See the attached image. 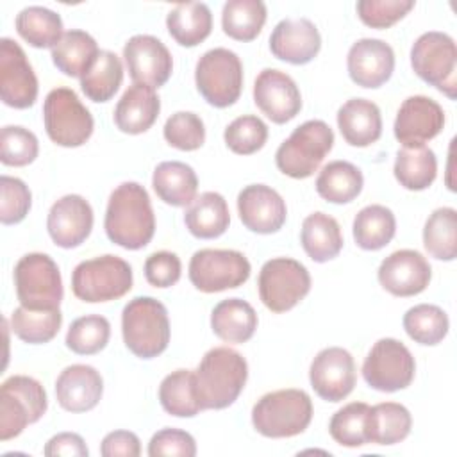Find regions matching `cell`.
<instances>
[{"instance_id":"9c48e42d","label":"cell","mask_w":457,"mask_h":457,"mask_svg":"<svg viewBox=\"0 0 457 457\" xmlns=\"http://www.w3.org/2000/svg\"><path fill=\"white\" fill-rule=\"evenodd\" d=\"M14 287L20 305L32 311L59 309L62 300L59 266L46 253L32 252L16 262Z\"/></svg>"},{"instance_id":"f546056e","label":"cell","mask_w":457,"mask_h":457,"mask_svg":"<svg viewBox=\"0 0 457 457\" xmlns=\"http://www.w3.org/2000/svg\"><path fill=\"white\" fill-rule=\"evenodd\" d=\"M152 186L159 200L173 207H187L198 191L195 170L180 161H164L155 166Z\"/></svg>"},{"instance_id":"db71d44e","label":"cell","mask_w":457,"mask_h":457,"mask_svg":"<svg viewBox=\"0 0 457 457\" xmlns=\"http://www.w3.org/2000/svg\"><path fill=\"white\" fill-rule=\"evenodd\" d=\"M182 273V262L177 253L161 250L154 252L145 261V278L154 287H171L179 282Z\"/></svg>"},{"instance_id":"d6a6232c","label":"cell","mask_w":457,"mask_h":457,"mask_svg":"<svg viewBox=\"0 0 457 457\" xmlns=\"http://www.w3.org/2000/svg\"><path fill=\"white\" fill-rule=\"evenodd\" d=\"M412 427V416L409 409L396 402H382L370 407L366 434L368 443L373 445H396L403 441Z\"/></svg>"},{"instance_id":"ba28073f","label":"cell","mask_w":457,"mask_h":457,"mask_svg":"<svg viewBox=\"0 0 457 457\" xmlns=\"http://www.w3.org/2000/svg\"><path fill=\"white\" fill-rule=\"evenodd\" d=\"M46 136L59 146H82L93 134L95 120L89 109L70 87L52 89L43 102Z\"/></svg>"},{"instance_id":"f6af8a7d","label":"cell","mask_w":457,"mask_h":457,"mask_svg":"<svg viewBox=\"0 0 457 457\" xmlns=\"http://www.w3.org/2000/svg\"><path fill=\"white\" fill-rule=\"evenodd\" d=\"M370 405L364 402H352L334 412L328 423L330 437L346 448H357L368 445L366 421Z\"/></svg>"},{"instance_id":"8fae6325","label":"cell","mask_w":457,"mask_h":457,"mask_svg":"<svg viewBox=\"0 0 457 457\" xmlns=\"http://www.w3.org/2000/svg\"><path fill=\"white\" fill-rule=\"evenodd\" d=\"M195 82L209 105L218 109L234 105L243 91V62L228 48L207 50L196 62Z\"/></svg>"},{"instance_id":"11a10c76","label":"cell","mask_w":457,"mask_h":457,"mask_svg":"<svg viewBox=\"0 0 457 457\" xmlns=\"http://www.w3.org/2000/svg\"><path fill=\"white\" fill-rule=\"evenodd\" d=\"M104 457H137L141 453V441L130 430L109 432L100 445Z\"/></svg>"},{"instance_id":"44dd1931","label":"cell","mask_w":457,"mask_h":457,"mask_svg":"<svg viewBox=\"0 0 457 457\" xmlns=\"http://www.w3.org/2000/svg\"><path fill=\"white\" fill-rule=\"evenodd\" d=\"M237 212L243 225L255 234H275L287 218L284 198L266 184H250L237 195Z\"/></svg>"},{"instance_id":"d590c367","label":"cell","mask_w":457,"mask_h":457,"mask_svg":"<svg viewBox=\"0 0 457 457\" xmlns=\"http://www.w3.org/2000/svg\"><path fill=\"white\" fill-rule=\"evenodd\" d=\"M352 232L359 248L375 252L389 245L395 237L396 218L386 205L371 204L355 214Z\"/></svg>"},{"instance_id":"4316f807","label":"cell","mask_w":457,"mask_h":457,"mask_svg":"<svg viewBox=\"0 0 457 457\" xmlns=\"http://www.w3.org/2000/svg\"><path fill=\"white\" fill-rule=\"evenodd\" d=\"M161 100L155 91L143 84H132L125 89L114 107V123L125 134H143L157 120Z\"/></svg>"},{"instance_id":"3957f363","label":"cell","mask_w":457,"mask_h":457,"mask_svg":"<svg viewBox=\"0 0 457 457\" xmlns=\"http://www.w3.org/2000/svg\"><path fill=\"white\" fill-rule=\"evenodd\" d=\"M125 346L139 359L161 355L170 343V318L166 307L152 296L132 298L121 312Z\"/></svg>"},{"instance_id":"1f68e13d","label":"cell","mask_w":457,"mask_h":457,"mask_svg":"<svg viewBox=\"0 0 457 457\" xmlns=\"http://www.w3.org/2000/svg\"><path fill=\"white\" fill-rule=\"evenodd\" d=\"M170 36L186 48L205 41L212 30V14L204 2H186L175 5L166 16Z\"/></svg>"},{"instance_id":"9f6ffc18","label":"cell","mask_w":457,"mask_h":457,"mask_svg":"<svg viewBox=\"0 0 457 457\" xmlns=\"http://www.w3.org/2000/svg\"><path fill=\"white\" fill-rule=\"evenodd\" d=\"M43 453L46 457H87L89 450L84 443V439L75 432H61L48 439L45 445Z\"/></svg>"},{"instance_id":"ffe728a7","label":"cell","mask_w":457,"mask_h":457,"mask_svg":"<svg viewBox=\"0 0 457 457\" xmlns=\"http://www.w3.org/2000/svg\"><path fill=\"white\" fill-rule=\"evenodd\" d=\"M445 127L443 107L425 96L414 95L402 102L395 118V137L403 146H418L434 139Z\"/></svg>"},{"instance_id":"f1b7e54d","label":"cell","mask_w":457,"mask_h":457,"mask_svg":"<svg viewBox=\"0 0 457 457\" xmlns=\"http://www.w3.org/2000/svg\"><path fill=\"white\" fill-rule=\"evenodd\" d=\"M255 309L241 298L221 300L211 312V328L225 343H246L257 330Z\"/></svg>"},{"instance_id":"7402d4cb","label":"cell","mask_w":457,"mask_h":457,"mask_svg":"<svg viewBox=\"0 0 457 457\" xmlns=\"http://www.w3.org/2000/svg\"><path fill=\"white\" fill-rule=\"evenodd\" d=\"M93 220V209L84 196L64 195L50 207L46 228L57 246L75 248L89 237Z\"/></svg>"},{"instance_id":"74e56055","label":"cell","mask_w":457,"mask_h":457,"mask_svg":"<svg viewBox=\"0 0 457 457\" xmlns=\"http://www.w3.org/2000/svg\"><path fill=\"white\" fill-rule=\"evenodd\" d=\"M100 54L93 36L84 30L71 29L62 34L61 41L52 48V61L59 71L68 77H82Z\"/></svg>"},{"instance_id":"e575fe53","label":"cell","mask_w":457,"mask_h":457,"mask_svg":"<svg viewBox=\"0 0 457 457\" xmlns=\"http://www.w3.org/2000/svg\"><path fill=\"white\" fill-rule=\"evenodd\" d=\"M395 179L409 191H423L432 186L437 175L436 154L425 146H403L395 159Z\"/></svg>"},{"instance_id":"f35d334b","label":"cell","mask_w":457,"mask_h":457,"mask_svg":"<svg viewBox=\"0 0 457 457\" xmlns=\"http://www.w3.org/2000/svg\"><path fill=\"white\" fill-rule=\"evenodd\" d=\"M16 32L34 48H54L62 37L61 16L41 5L21 9L14 20Z\"/></svg>"},{"instance_id":"7dc6e473","label":"cell","mask_w":457,"mask_h":457,"mask_svg":"<svg viewBox=\"0 0 457 457\" xmlns=\"http://www.w3.org/2000/svg\"><path fill=\"white\" fill-rule=\"evenodd\" d=\"M225 145L237 155H252L268 139V125L253 114H245L230 121L223 132Z\"/></svg>"},{"instance_id":"60d3db41","label":"cell","mask_w":457,"mask_h":457,"mask_svg":"<svg viewBox=\"0 0 457 457\" xmlns=\"http://www.w3.org/2000/svg\"><path fill=\"white\" fill-rule=\"evenodd\" d=\"M266 23V4L261 0H228L221 11V29L236 41L255 39Z\"/></svg>"},{"instance_id":"f907efd6","label":"cell","mask_w":457,"mask_h":457,"mask_svg":"<svg viewBox=\"0 0 457 457\" xmlns=\"http://www.w3.org/2000/svg\"><path fill=\"white\" fill-rule=\"evenodd\" d=\"M0 221L4 225H14L25 220L32 205V195L29 186L16 177H0Z\"/></svg>"},{"instance_id":"2e32d148","label":"cell","mask_w":457,"mask_h":457,"mask_svg":"<svg viewBox=\"0 0 457 457\" xmlns=\"http://www.w3.org/2000/svg\"><path fill=\"white\" fill-rule=\"evenodd\" d=\"M0 98L14 109H29L37 98V77L23 48L9 39H0Z\"/></svg>"},{"instance_id":"c3c4849f","label":"cell","mask_w":457,"mask_h":457,"mask_svg":"<svg viewBox=\"0 0 457 457\" xmlns=\"http://www.w3.org/2000/svg\"><path fill=\"white\" fill-rule=\"evenodd\" d=\"M39 143L34 132L20 125H5L0 132V161L5 166H27L36 161Z\"/></svg>"},{"instance_id":"816d5d0a","label":"cell","mask_w":457,"mask_h":457,"mask_svg":"<svg viewBox=\"0 0 457 457\" xmlns=\"http://www.w3.org/2000/svg\"><path fill=\"white\" fill-rule=\"evenodd\" d=\"M414 7L412 0H359L357 14L366 27L389 29Z\"/></svg>"},{"instance_id":"b9f144b4","label":"cell","mask_w":457,"mask_h":457,"mask_svg":"<svg viewBox=\"0 0 457 457\" xmlns=\"http://www.w3.org/2000/svg\"><path fill=\"white\" fill-rule=\"evenodd\" d=\"M423 246L437 261L457 257V211L453 207H439L427 218Z\"/></svg>"},{"instance_id":"603a6c76","label":"cell","mask_w":457,"mask_h":457,"mask_svg":"<svg viewBox=\"0 0 457 457\" xmlns=\"http://www.w3.org/2000/svg\"><path fill=\"white\" fill-rule=\"evenodd\" d=\"M346 68L357 86L375 89L391 79L395 71V52L382 39L362 37L350 46Z\"/></svg>"},{"instance_id":"f5cc1de1","label":"cell","mask_w":457,"mask_h":457,"mask_svg":"<svg viewBox=\"0 0 457 457\" xmlns=\"http://www.w3.org/2000/svg\"><path fill=\"white\" fill-rule=\"evenodd\" d=\"M148 455H179V457H195L196 443L195 437L180 428H161L155 432L148 443Z\"/></svg>"},{"instance_id":"ee69618b","label":"cell","mask_w":457,"mask_h":457,"mask_svg":"<svg viewBox=\"0 0 457 457\" xmlns=\"http://www.w3.org/2000/svg\"><path fill=\"white\" fill-rule=\"evenodd\" d=\"M61 325L62 314L59 309L32 311L20 305L11 314V330L18 339L29 345H43L52 341Z\"/></svg>"},{"instance_id":"e0dca14e","label":"cell","mask_w":457,"mask_h":457,"mask_svg":"<svg viewBox=\"0 0 457 457\" xmlns=\"http://www.w3.org/2000/svg\"><path fill=\"white\" fill-rule=\"evenodd\" d=\"M123 57L134 84L157 89L168 82L173 59L166 45L150 34L132 36L123 46Z\"/></svg>"},{"instance_id":"4dcf8cb0","label":"cell","mask_w":457,"mask_h":457,"mask_svg":"<svg viewBox=\"0 0 457 457\" xmlns=\"http://www.w3.org/2000/svg\"><path fill=\"white\" fill-rule=\"evenodd\" d=\"M300 243L314 262H327L339 255L345 241L337 220L318 211L303 220Z\"/></svg>"},{"instance_id":"ab89813d","label":"cell","mask_w":457,"mask_h":457,"mask_svg":"<svg viewBox=\"0 0 457 457\" xmlns=\"http://www.w3.org/2000/svg\"><path fill=\"white\" fill-rule=\"evenodd\" d=\"M159 402L162 409L177 418H193L202 407L195 387V371L175 370L168 373L159 386Z\"/></svg>"},{"instance_id":"5b68a950","label":"cell","mask_w":457,"mask_h":457,"mask_svg":"<svg viewBox=\"0 0 457 457\" xmlns=\"http://www.w3.org/2000/svg\"><path fill=\"white\" fill-rule=\"evenodd\" d=\"M334 146V130L323 120H307L280 143L275 152L277 168L291 179H307Z\"/></svg>"},{"instance_id":"8d00e7d4","label":"cell","mask_w":457,"mask_h":457,"mask_svg":"<svg viewBox=\"0 0 457 457\" xmlns=\"http://www.w3.org/2000/svg\"><path fill=\"white\" fill-rule=\"evenodd\" d=\"M123 82L121 59L111 50H100L80 77V89L91 102H109Z\"/></svg>"},{"instance_id":"8992f818","label":"cell","mask_w":457,"mask_h":457,"mask_svg":"<svg viewBox=\"0 0 457 457\" xmlns=\"http://www.w3.org/2000/svg\"><path fill=\"white\" fill-rule=\"evenodd\" d=\"M132 289V268L118 255H100L82 261L71 273L73 295L87 303L111 302Z\"/></svg>"},{"instance_id":"7c38bea8","label":"cell","mask_w":457,"mask_h":457,"mask_svg":"<svg viewBox=\"0 0 457 457\" xmlns=\"http://www.w3.org/2000/svg\"><path fill=\"white\" fill-rule=\"evenodd\" d=\"M261 302L271 312L291 311L311 291L307 268L291 257H275L262 264L257 278Z\"/></svg>"},{"instance_id":"ac0fdd59","label":"cell","mask_w":457,"mask_h":457,"mask_svg":"<svg viewBox=\"0 0 457 457\" xmlns=\"http://www.w3.org/2000/svg\"><path fill=\"white\" fill-rule=\"evenodd\" d=\"M253 102L273 123L293 120L302 109V95L296 82L284 71L264 68L253 82Z\"/></svg>"},{"instance_id":"681fc988","label":"cell","mask_w":457,"mask_h":457,"mask_svg":"<svg viewBox=\"0 0 457 457\" xmlns=\"http://www.w3.org/2000/svg\"><path fill=\"white\" fill-rule=\"evenodd\" d=\"M162 136L170 146L182 152H193L205 141V125L198 114L179 111L166 120Z\"/></svg>"},{"instance_id":"6da1fadb","label":"cell","mask_w":457,"mask_h":457,"mask_svg":"<svg viewBox=\"0 0 457 457\" xmlns=\"http://www.w3.org/2000/svg\"><path fill=\"white\" fill-rule=\"evenodd\" d=\"M104 228L107 237L125 250H139L152 241L155 214L141 184L123 182L111 193Z\"/></svg>"},{"instance_id":"484cf974","label":"cell","mask_w":457,"mask_h":457,"mask_svg":"<svg viewBox=\"0 0 457 457\" xmlns=\"http://www.w3.org/2000/svg\"><path fill=\"white\" fill-rule=\"evenodd\" d=\"M337 127L348 145L370 146L382 136L380 109L368 98H350L337 111Z\"/></svg>"},{"instance_id":"5bb4252c","label":"cell","mask_w":457,"mask_h":457,"mask_svg":"<svg viewBox=\"0 0 457 457\" xmlns=\"http://www.w3.org/2000/svg\"><path fill=\"white\" fill-rule=\"evenodd\" d=\"M416 362L411 350L398 339L382 337L368 352L362 362L366 384L382 393L405 389L414 380Z\"/></svg>"},{"instance_id":"52a82bcc","label":"cell","mask_w":457,"mask_h":457,"mask_svg":"<svg viewBox=\"0 0 457 457\" xmlns=\"http://www.w3.org/2000/svg\"><path fill=\"white\" fill-rule=\"evenodd\" d=\"M411 66L421 80L455 100L457 46L452 36L437 30L421 34L411 48Z\"/></svg>"},{"instance_id":"7bdbcfd3","label":"cell","mask_w":457,"mask_h":457,"mask_svg":"<svg viewBox=\"0 0 457 457\" xmlns=\"http://www.w3.org/2000/svg\"><path fill=\"white\" fill-rule=\"evenodd\" d=\"M403 328L418 345H439L450 328L448 314L434 303H418L403 314Z\"/></svg>"},{"instance_id":"30bf717a","label":"cell","mask_w":457,"mask_h":457,"mask_svg":"<svg viewBox=\"0 0 457 457\" xmlns=\"http://www.w3.org/2000/svg\"><path fill=\"white\" fill-rule=\"evenodd\" d=\"M46 391L32 377L12 375L0 387V439L20 436L27 425L36 423L46 412Z\"/></svg>"},{"instance_id":"d4e9b609","label":"cell","mask_w":457,"mask_h":457,"mask_svg":"<svg viewBox=\"0 0 457 457\" xmlns=\"http://www.w3.org/2000/svg\"><path fill=\"white\" fill-rule=\"evenodd\" d=\"M102 393V375L87 364L66 366L55 380V398L68 412H87L95 409Z\"/></svg>"},{"instance_id":"d6986e66","label":"cell","mask_w":457,"mask_h":457,"mask_svg":"<svg viewBox=\"0 0 457 457\" xmlns=\"http://www.w3.org/2000/svg\"><path fill=\"white\" fill-rule=\"evenodd\" d=\"M380 286L393 296H414L427 289L432 278L428 261L418 250L403 248L387 255L377 271Z\"/></svg>"},{"instance_id":"cb8c5ba5","label":"cell","mask_w":457,"mask_h":457,"mask_svg":"<svg viewBox=\"0 0 457 457\" xmlns=\"http://www.w3.org/2000/svg\"><path fill=\"white\" fill-rule=\"evenodd\" d=\"M321 48V36L307 18H286L278 21L270 36L271 54L289 64L311 62Z\"/></svg>"},{"instance_id":"277c9868","label":"cell","mask_w":457,"mask_h":457,"mask_svg":"<svg viewBox=\"0 0 457 457\" xmlns=\"http://www.w3.org/2000/svg\"><path fill=\"white\" fill-rule=\"evenodd\" d=\"M312 420V400L303 389H278L261 396L252 409L253 428L271 439L302 434Z\"/></svg>"},{"instance_id":"9a60e30c","label":"cell","mask_w":457,"mask_h":457,"mask_svg":"<svg viewBox=\"0 0 457 457\" xmlns=\"http://www.w3.org/2000/svg\"><path fill=\"white\" fill-rule=\"evenodd\" d=\"M309 380L314 393L325 400L337 403L345 400L355 387L357 371L352 353L341 346H328L316 353L309 368Z\"/></svg>"},{"instance_id":"7a4b0ae2","label":"cell","mask_w":457,"mask_h":457,"mask_svg":"<svg viewBox=\"0 0 457 457\" xmlns=\"http://www.w3.org/2000/svg\"><path fill=\"white\" fill-rule=\"evenodd\" d=\"M248 378L245 357L228 346L205 352L195 370V387L202 411L227 409L241 395Z\"/></svg>"},{"instance_id":"83f0119b","label":"cell","mask_w":457,"mask_h":457,"mask_svg":"<svg viewBox=\"0 0 457 457\" xmlns=\"http://www.w3.org/2000/svg\"><path fill=\"white\" fill-rule=\"evenodd\" d=\"M186 228L198 239H214L230 225L227 200L216 191L198 195L184 211Z\"/></svg>"},{"instance_id":"bcb514c9","label":"cell","mask_w":457,"mask_h":457,"mask_svg":"<svg viewBox=\"0 0 457 457\" xmlns=\"http://www.w3.org/2000/svg\"><path fill=\"white\" fill-rule=\"evenodd\" d=\"M111 337V323L100 314L77 318L66 332V346L79 355H93L104 350Z\"/></svg>"},{"instance_id":"4fadbf2b","label":"cell","mask_w":457,"mask_h":457,"mask_svg":"<svg viewBox=\"0 0 457 457\" xmlns=\"http://www.w3.org/2000/svg\"><path fill=\"white\" fill-rule=\"evenodd\" d=\"M250 261L237 250L202 248L187 268L191 284L202 293H220L243 286L250 277Z\"/></svg>"},{"instance_id":"836d02e7","label":"cell","mask_w":457,"mask_h":457,"mask_svg":"<svg viewBox=\"0 0 457 457\" xmlns=\"http://www.w3.org/2000/svg\"><path fill=\"white\" fill-rule=\"evenodd\" d=\"M362 186V171L348 161L325 164L316 179L318 195L330 204H350L361 195Z\"/></svg>"}]
</instances>
